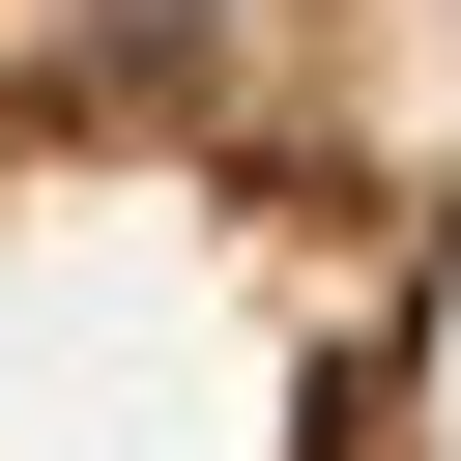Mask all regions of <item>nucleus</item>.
Wrapping results in <instances>:
<instances>
[{
    "label": "nucleus",
    "mask_w": 461,
    "mask_h": 461,
    "mask_svg": "<svg viewBox=\"0 0 461 461\" xmlns=\"http://www.w3.org/2000/svg\"><path fill=\"white\" fill-rule=\"evenodd\" d=\"M0 461H461V0H0Z\"/></svg>",
    "instance_id": "1"
}]
</instances>
